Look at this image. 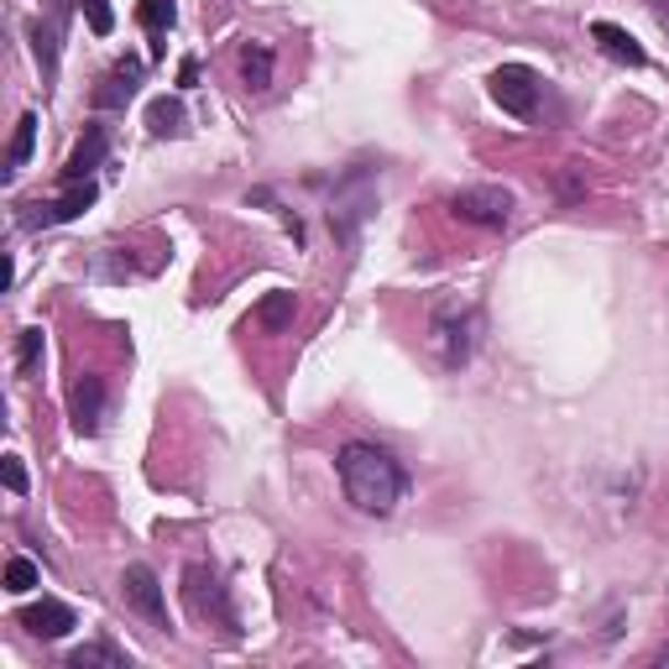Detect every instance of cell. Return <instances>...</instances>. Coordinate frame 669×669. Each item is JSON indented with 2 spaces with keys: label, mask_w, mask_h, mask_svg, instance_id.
Masks as SVG:
<instances>
[{
  "label": "cell",
  "mask_w": 669,
  "mask_h": 669,
  "mask_svg": "<svg viewBox=\"0 0 669 669\" xmlns=\"http://www.w3.org/2000/svg\"><path fill=\"white\" fill-rule=\"evenodd\" d=\"M335 471H341V487H346V497L361 508V513H371V519H388L392 508H398V497L409 492V476H403V466H398L382 445H367V439L346 445V450H341V460H335Z\"/></svg>",
  "instance_id": "obj_1"
},
{
  "label": "cell",
  "mask_w": 669,
  "mask_h": 669,
  "mask_svg": "<svg viewBox=\"0 0 669 669\" xmlns=\"http://www.w3.org/2000/svg\"><path fill=\"white\" fill-rule=\"evenodd\" d=\"M476 335H481V314H476V303H439L430 320V350L439 356V367H466L476 350Z\"/></svg>",
  "instance_id": "obj_2"
},
{
  "label": "cell",
  "mask_w": 669,
  "mask_h": 669,
  "mask_svg": "<svg viewBox=\"0 0 669 669\" xmlns=\"http://www.w3.org/2000/svg\"><path fill=\"white\" fill-rule=\"evenodd\" d=\"M183 602L199 623H220L225 633H236V606H231V591L220 581V570L210 565H189L183 570Z\"/></svg>",
  "instance_id": "obj_3"
},
{
  "label": "cell",
  "mask_w": 669,
  "mask_h": 669,
  "mask_svg": "<svg viewBox=\"0 0 669 669\" xmlns=\"http://www.w3.org/2000/svg\"><path fill=\"white\" fill-rule=\"evenodd\" d=\"M377 210V183H371V174H350L346 183H335V199H330V231L346 241L361 236V225H367V215Z\"/></svg>",
  "instance_id": "obj_4"
},
{
  "label": "cell",
  "mask_w": 669,
  "mask_h": 669,
  "mask_svg": "<svg viewBox=\"0 0 669 669\" xmlns=\"http://www.w3.org/2000/svg\"><path fill=\"white\" fill-rule=\"evenodd\" d=\"M450 215L466 220V225H487V231H502L508 220H513V194L508 189H460L450 194Z\"/></svg>",
  "instance_id": "obj_5"
},
{
  "label": "cell",
  "mask_w": 669,
  "mask_h": 669,
  "mask_svg": "<svg viewBox=\"0 0 669 669\" xmlns=\"http://www.w3.org/2000/svg\"><path fill=\"white\" fill-rule=\"evenodd\" d=\"M492 100L508 115H534V105H539V79H534V68H523V64H502L492 74Z\"/></svg>",
  "instance_id": "obj_6"
},
{
  "label": "cell",
  "mask_w": 669,
  "mask_h": 669,
  "mask_svg": "<svg viewBox=\"0 0 669 669\" xmlns=\"http://www.w3.org/2000/svg\"><path fill=\"white\" fill-rule=\"evenodd\" d=\"M121 596H126L131 612H142L152 627H168V606H163V586H157V576H152V565H126Z\"/></svg>",
  "instance_id": "obj_7"
},
{
  "label": "cell",
  "mask_w": 669,
  "mask_h": 669,
  "mask_svg": "<svg viewBox=\"0 0 669 669\" xmlns=\"http://www.w3.org/2000/svg\"><path fill=\"white\" fill-rule=\"evenodd\" d=\"M94 204V183H68L64 199H47V204H32L22 215V225H32V231H43V225H64V220H79Z\"/></svg>",
  "instance_id": "obj_8"
},
{
  "label": "cell",
  "mask_w": 669,
  "mask_h": 669,
  "mask_svg": "<svg viewBox=\"0 0 669 669\" xmlns=\"http://www.w3.org/2000/svg\"><path fill=\"white\" fill-rule=\"evenodd\" d=\"M136 85H142V58H121V64H115L105 79L94 85L89 105H94V110H121L131 94H136Z\"/></svg>",
  "instance_id": "obj_9"
},
{
  "label": "cell",
  "mask_w": 669,
  "mask_h": 669,
  "mask_svg": "<svg viewBox=\"0 0 669 669\" xmlns=\"http://www.w3.org/2000/svg\"><path fill=\"white\" fill-rule=\"evenodd\" d=\"M68 413H74V430H79V434L100 430V413H105V382L85 371V377L68 388Z\"/></svg>",
  "instance_id": "obj_10"
},
{
  "label": "cell",
  "mask_w": 669,
  "mask_h": 669,
  "mask_svg": "<svg viewBox=\"0 0 669 669\" xmlns=\"http://www.w3.org/2000/svg\"><path fill=\"white\" fill-rule=\"evenodd\" d=\"M591 37H596V47H602L612 64H627V68H644V64H648L644 43H638L627 26H617V22H591Z\"/></svg>",
  "instance_id": "obj_11"
},
{
  "label": "cell",
  "mask_w": 669,
  "mask_h": 669,
  "mask_svg": "<svg viewBox=\"0 0 669 669\" xmlns=\"http://www.w3.org/2000/svg\"><path fill=\"white\" fill-rule=\"evenodd\" d=\"M105 147H110V136L105 126H89L85 131V142L68 152V163H64V183H89V174L105 163Z\"/></svg>",
  "instance_id": "obj_12"
},
{
  "label": "cell",
  "mask_w": 669,
  "mask_h": 669,
  "mask_svg": "<svg viewBox=\"0 0 669 669\" xmlns=\"http://www.w3.org/2000/svg\"><path fill=\"white\" fill-rule=\"evenodd\" d=\"M22 627L32 633V638H64L68 627H74V606L43 596V602H32V606L22 612Z\"/></svg>",
  "instance_id": "obj_13"
},
{
  "label": "cell",
  "mask_w": 669,
  "mask_h": 669,
  "mask_svg": "<svg viewBox=\"0 0 669 669\" xmlns=\"http://www.w3.org/2000/svg\"><path fill=\"white\" fill-rule=\"evenodd\" d=\"M241 79H246V89H267V85H272V47H267V43H246V47H241Z\"/></svg>",
  "instance_id": "obj_14"
},
{
  "label": "cell",
  "mask_w": 669,
  "mask_h": 669,
  "mask_svg": "<svg viewBox=\"0 0 669 669\" xmlns=\"http://www.w3.org/2000/svg\"><path fill=\"white\" fill-rule=\"evenodd\" d=\"M293 314H299L293 293H267V299L257 303V324L267 330V335H282V330L293 324Z\"/></svg>",
  "instance_id": "obj_15"
},
{
  "label": "cell",
  "mask_w": 669,
  "mask_h": 669,
  "mask_svg": "<svg viewBox=\"0 0 669 669\" xmlns=\"http://www.w3.org/2000/svg\"><path fill=\"white\" fill-rule=\"evenodd\" d=\"M68 669H126V654L115 644H85L68 654Z\"/></svg>",
  "instance_id": "obj_16"
},
{
  "label": "cell",
  "mask_w": 669,
  "mask_h": 669,
  "mask_svg": "<svg viewBox=\"0 0 669 669\" xmlns=\"http://www.w3.org/2000/svg\"><path fill=\"white\" fill-rule=\"evenodd\" d=\"M32 142H37V115L26 110L22 121H16V131H11V147H5V174L26 168V157H32Z\"/></svg>",
  "instance_id": "obj_17"
},
{
  "label": "cell",
  "mask_w": 669,
  "mask_h": 669,
  "mask_svg": "<svg viewBox=\"0 0 669 669\" xmlns=\"http://www.w3.org/2000/svg\"><path fill=\"white\" fill-rule=\"evenodd\" d=\"M147 126H152V136H178L183 131V105L178 100H152V110H147Z\"/></svg>",
  "instance_id": "obj_18"
},
{
  "label": "cell",
  "mask_w": 669,
  "mask_h": 669,
  "mask_svg": "<svg viewBox=\"0 0 669 669\" xmlns=\"http://www.w3.org/2000/svg\"><path fill=\"white\" fill-rule=\"evenodd\" d=\"M136 22L147 26V32H157V37H163V32H174V22H178L174 0H142V5H136Z\"/></svg>",
  "instance_id": "obj_19"
},
{
  "label": "cell",
  "mask_w": 669,
  "mask_h": 669,
  "mask_svg": "<svg viewBox=\"0 0 669 669\" xmlns=\"http://www.w3.org/2000/svg\"><path fill=\"white\" fill-rule=\"evenodd\" d=\"M32 47H37L43 74H53V68H58V22H37V26H32Z\"/></svg>",
  "instance_id": "obj_20"
},
{
  "label": "cell",
  "mask_w": 669,
  "mask_h": 669,
  "mask_svg": "<svg viewBox=\"0 0 669 669\" xmlns=\"http://www.w3.org/2000/svg\"><path fill=\"white\" fill-rule=\"evenodd\" d=\"M37 361H43V330H22L16 335V367L37 371Z\"/></svg>",
  "instance_id": "obj_21"
},
{
  "label": "cell",
  "mask_w": 669,
  "mask_h": 669,
  "mask_svg": "<svg viewBox=\"0 0 669 669\" xmlns=\"http://www.w3.org/2000/svg\"><path fill=\"white\" fill-rule=\"evenodd\" d=\"M32 586H37V565L26 560V555H16V560L5 565V591L22 596V591H32Z\"/></svg>",
  "instance_id": "obj_22"
},
{
  "label": "cell",
  "mask_w": 669,
  "mask_h": 669,
  "mask_svg": "<svg viewBox=\"0 0 669 669\" xmlns=\"http://www.w3.org/2000/svg\"><path fill=\"white\" fill-rule=\"evenodd\" d=\"M85 22L94 37H110V26H115V16H110V0H85Z\"/></svg>",
  "instance_id": "obj_23"
},
{
  "label": "cell",
  "mask_w": 669,
  "mask_h": 669,
  "mask_svg": "<svg viewBox=\"0 0 669 669\" xmlns=\"http://www.w3.org/2000/svg\"><path fill=\"white\" fill-rule=\"evenodd\" d=\"M0 476H5V487H11L16 497L26 492V466L16 460V455H5V466H0Z\"/></svg>",
  "instance_id": "obj_24"
},
{
  "label": "cell",
  "mask_w": 669,
  "mask_h": 669,
  "mask_svg": "<svg viewBox=\"0 0 669 669\" xmlns=\"http://www.w3.org/2000/svg\"><path fill=\"white\" fill-rule=\"evenodd\" d=\"M178 85H183V89L199 85V64H194V58H183V64H178Z\"/></svg>",
  "instance_id": "obj_25"
},
{
  "label": "cell",
  "mask_w": 669,
  "mask_h": 669,
  "mask_svg": "<svg viewBox=\"0 0 669 669\" xmlns=\"http://www.w3.org/2000/svg\"><path fill=\"white\" fill-rule=\"evenodd\" d=\"M560 194H565V199H581V194H586L581 183H576V174H560Z\"/></svg>",
  "instance_id": "obj_26"
},
{
  "label": "cell",
  "mask_w": 669,
  "mask_h": 669,
  "mask_svg": "<svg viewBox=\"0 0 669 669\" xmlns=\"http://www.w3.org/2000/svg\"><path fill=\"white\" fill-rule=\"evenodd\" d=\"M648 5H654V16H659V26L669 32V0H648Z\"/></svg>",
  "instance_id": "obj_27"
},
{
  "label": "cell",
  "mask_w": 669,
  "mask_h": 669,
  "mask_svg": "<svg viewBox=\"0 0 669 669\" xmlns=\"http://www.w3.org/2000/svg\"><path fill=\"white\" fill-rule=\"evenodd\" d=\"M659 659H665V665H669V648H659Z\"/></svg>",
  "instance_id": "obj_28"
}]
</instances>
